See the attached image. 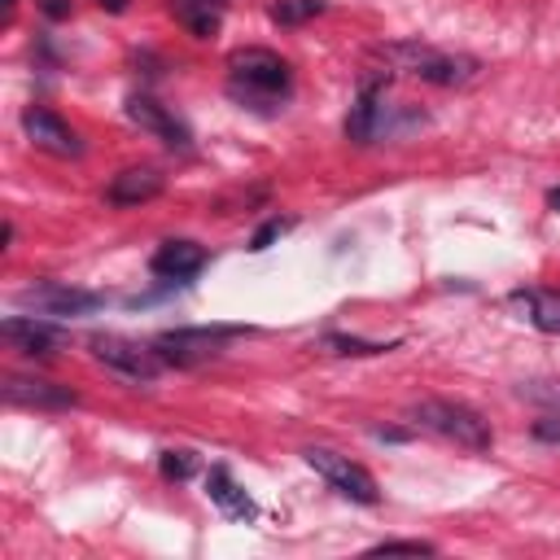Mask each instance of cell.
I'll use <instances>...</instances> for the list:
<instances>
[{
    "instance_id": "obj_1",
    "label": "cell",
    "mask_w": 560,
    "mask_h": 560,
    "mask_svg": "<svg viewBox=\"0 0 560 560\" xmlns=\"http://www.w3.org/2000/svg\"><path fill=\"white\" fill-rule=\"evenodd\" d=\"M293 92V70L280 52L271 48H236L228 52V96L245 109L276 114L284 109Z\"/></svg>"
},
{
    "instance_id": "obj_2",
    "label": "cell",
    "mask_w": 560,
    "mask_h": 560,
    "mask_svg": "<svg viewBox=\"0 0 560 560\" xmlns=\"http://www.w3.org/2000/svg\"><path fill=\"white\" fill-rule=\"evenodd\" d=\"M381 57L394 66V70H407L424 83H438V88H468L477 74H481V61L477 57H464V52H442V48H429L420 39H398V44H385Z\"/></svg>"
},
{
    "instance_id": "obj_3",
    "label": "cell",
    "mask_w": 560,
    "mask_h": 560,
    "mask_svg": "<svg viewBox=\"0 0 560 560\" xmlns=\"http://www.w3.org/2000/svg\"><path fill=\"white\" fill-rule=\"evenodd\" d=\"M407 416H411V424H420V429H429V433H438L464 451H477V455L490 451V442H494L490 420L481 411H472L468 402H455V398H420V402H411Z\"/></svg>"
},
{
    "instance_id": "obj_4",
    "label": "cell",
    "mask_w": 560,
    "mask_h": 560,
    "mask_svg": "<svg viewBox=\"0 0 560 560\" xmlns=\"http://www.w3.org/2000/svg\"><path fill=\"white\" fill-rule=\"evenodd\" d=\"M241 337V328H171V332H158L149 346L158 350V359L166 368H197L214 354H223V346Z\"/></svg>"
},
{
    "instance_id": "obj_5",
    "label": "cell",
    "mask_w": 560,
    "mask_h": 560,
    "mask_svg": "<svg viewBox=\"0 0 560 560\" xmlns=\"http://www.w3.org/2000/svg\"><path fill=\"white\" fill-rule=\"evenodd\" d=\"M88 346H92V359H96L105 372H114L118 381H127V385H149V381L166 368V363L158 359V350H153V346L127 341V337H118V332L92 337Z\"/></svg>"
},
{
    "instance_id": "obj_6",
    "label": "cell",
    "mask_w": 560,
    "mask_h": 560,
    "mask_svg": "<svg viewBox=\"0 0 560 560\" xmlns=\"http://www.w3.org/2000/svg\"><path fill=\"white\" fill-rule=\"evenodd\" d=\"M302 459H306L337 494H346L350 503H376V499H381L376 477H372L363 464H354L350 455H337V451H328V446H311V451H302Z\"/></svg>"
},
{
    "instance_id": "obj_7",
    "label": "cell",
    "mask_w": 560,
    "mask_h": 560,
    "mask_svg": "<svg viewBox=\"0 0 560 560\" xmlns=\"http://www.w3.org/2000/svg\"><path fill=\"white\" fill-rule=\"evenodd\" d=\"M18 306H26L31 315H44V319H70V315H92V311H101V306H105V293L44 280V284H35V289H22V293H18Z\"/></svg>"
},
{
    "instance_id": "obj_8",
    "label": "cell",
    "mask_w": 560,
    "mask_h": 560,
    "mask_svg": "<svg viewBox=\"0 0 560 560\" xmlns=\"http://www.w3.org/2000/svg\"><path fill=\"white\" fill-rule=\"evenodd\" d=\"M385 83H389V70H368L359 79V92L350 101V114H346V140L350 144H372L385 127Z\"/></svg>"
},
{
    "instance_id": "obj_9",
    "label": "cell",
    "mask_w": 560,
    "mask_h": 560,
    "mask_svg": "<svg viewBox=\"0 0 560 560\" xmlns=\"http://www.w3.org/2000/svg\"><path fill=\"white\" fill-rule=\"evenodd\" d=\"M0 337H4L9 350L26 354V359H48L66 346V332L57 324H48L44 315H9L0 324Z\"/></svg>"
},
{
    "instance_id": "obj_10",
    "label": "cell",
    "mask_w": 560,
    "mask_h": 560,
    "mask_svg": "<svg viewBox=\"0 0 560 560\" xmlns=\"http://www.w3.org/2000/svg\"><path fill=\"white\" fill-rule=\"evenodd\" d=\"M22 131H26V140H31L35 149H44V153H57V158H79V153H83L79 131H74L66 118H57L52 109H44V105H31V109L22 114Z\"/></svg>"
},
{
    "instance_id": "obj_11",
    "label": "cell",
    "mask_w": 560,
    "mask_h": 560,
    "mask_svg": "<svg viewBox=\"0 0 560 560\" xmlns=\"http://www.w3.org/2000/svg\"><path fill=\"white\" fill-rule=\"evenodd\" d=\"M127 118H131L140 131H149V136H158L162 144H171V149H192V131H188L162 101H153L149 92L127 96Z\"/></svg>"
},
{
    "instance_id": "obj_12",
    "label": "cell",
    "mask_w": 560,
    "mask_h": 560,
    "mask_svg": "<svg viewBox=\"0 0 560 560\" xmlns=\"http://www.w3.org/2000/svg\"><path fill=\"white\" fill-rule=\"evenodd\" d=\"M4 398L13 407H35V411H66V407L79 402L74 389L39 381V376H4Z\"/></svg>"
},
{
    "instance_id": "obj_13",
    "label": "cell",
    "mask_w": 560,
    "mask_h": 560,
    "mask_svg": "<svg viewBox=\"0 0 560 560\" xmlns=\"http://www.w3.org/2000/svg\"><path fill=\"white\" fill-rule=\"evenodd\" d=\"M162 188H166L162 171H153V166H127V171H118V175L109 179L105 201H109V206H144V201H153Z\"/></svg>"
},
{
    "instance_id": "obj_14",
    "label": "cell",
    "mask_w": 560,
    "mask_h": 560,
    "mask_svg": "<svg viewBox=\"0 0 560 560\" xmlns=\"http://www.w3.org/2000/svg\"><path fill=\"white\" fill-rule=\"evenodd\" d=\"M149 267L162 280H192L206 267V245H197V241H162L153 249Z\"/></svg>"
},
{
    "instance_id": "obj_15",
    "label": "cell",
    "mask_w": 560,
    "mask_h": 560,
    "mask_svg": "<svg viewBox=\"0 0 560 560\" xmlns=\"http://www.w3.org/2000/svg\"><path fill=\"white\" fill-rule=\"evenodd\" d=\"M206 494L219 503V512L223 516H232V521H254L258 516V503L232 481V472L223 468V464H214L210 472H206Z\"/></svg>"
},
{
    "instance_id": "obj_16",
    "label": "cell",
    "mask_w": 560,
    "mask_h": 560,
    "mask_svg": "<svg viewBox=\"0 0 560 560\" xmlns=\"http://www.w3.org/2000/svg\"><path fill=\"white\" fill-rule=\"evenodd\" d=\"M508 302H512L534 328L560 332V293H556V289H516Z\"/></svg>"
},
{
    "instance_id": "obj_17",
    "label": "cell",
    "mask_w": 560,
    "mask_h": 560,
    "mask_svg": "<svg viewBox=\"0 0 560 560\" xmlns=\"http://www.w3.org/2000/svg\"><path fill=\"white\" fill-rule=\"evenodd\" d=\"M171 13H175V22H179L188 35H197V39H210V35H219V26H223V9L210 4V0H171Z\"/></svg>"
},
{
    "instance_id": "obj_18",
    "label": "cell",
    "mask_w": 560,
    "mask_h": 560,
    "mask_svg": "<svg viewBox=\"0 0 560 560\" xmlns=\"http://www.w3.org/2000/svg\"><path fill=\"white\" fill-rule=\"evenodd\" d=\"M319 346H324L328 354H385V350H394L398 341H363V337L328 332V337H319Z\"/></svg>"
},
{
    "instance_id": "obj_19",
    "label": "cell",
    "mask_w": 560,
    "mask_h": 560,
    "mask_svg": "<svg viewBox=\"0 0 560 560\" xmlns=\"http://www.w3.org/2000/svg\"><path fill=\"white\" fill-rule=\"evenodd\" d=\"M315 13H324V0H276L271 4V22H280V26H302Z\"/></svg>"
},
{
    "instance_id": "obj_20",
    "label": "cell",
    "mask_w": 560,
    "mask_h": 560,
    "mask_svg": "<svg viewBox=\"0 0 560 560\" xmlns=\"http://www.w3.org/2000/svg\"><path fill=\"white\" fill-rule=\"evenodd\" d=\"M438 547L433 542H424V538H385V542H376L368 556H433Z\"/></svg>"
},
{
    "instance_id": "obj_21",
    "label": "cell",
    "mask_w": 560,
    "mask_h": 560,
    "mask_svg": "<svg viewBox=\"0 0 560 560\" xmlns=\"http://www.w3.org/2000/svg\"><path fill=\"white\" fill-rule=\"evenodd\" d=\"M158 468H162V477H171V481H184V477H192V451H162L158 455Z\"/></svg>"
},
{
    "instance_id": "obj_22",
    "label": "cell",
    "mask_w": 560,
    "mask_h": 560,
    "mask_svg": "<svg viewBox=\"0 0 560 560\" xmlns=\"http://www.w3.org/2000/svg\"><path fill=\"white\" fill-rule=\"evenodd\" d=\"M521 394L542 402V407H560V376L556 381H529V385H521Z\"/></svg>"
},
{
    "instance_id": "obj_23",
    "label": "cell",
    "mask_w": 560,
    "mask_h": 560,
    "mask_svg": "<svg viewBox=\"0 0 560 560\" xmlns=\"http://www.w3.org/2000/svg\"><path fill=\"white\" fill-rule=\"evenodd\" d=\"M289 228H293L289 219H267V223H262V228L249 236V249H254V254H258V249H267V245H271V241H280Z\"/></svg>"
},
{
    "instance_id": "obj_24",
    "label": "cell",
    "mask_w": 560,
    "mask_h": 560,
    "mask_svg": "<svg viewBox=\"0 0 560 560\" xmlns=\"http://www.w3.org/2000/svg\"><path fill=\"white\" fill-rule=\"evenodd\" d=\"M534 438H538V442H560V416L534 420Z\"/></svg>"
},
{
    "instance_id": "obj_25",
    "label": "cell",
    "mask_w": 560,
    "mask_h": 560,
    "mask_svg": "<svg viewBox=\"0 0 560 560\" xmlns=\"http://www.w3.org/2000/svg\"><path fill=\"white\" fill-rule=\"evenodd\" d=\"M35 9H39L48 22H66V18H70V0H35Z\"/></svg>"
},
{
    "instance_id": "obj_26",
    "label": "cell",
    "mask_w": 560,
    "mask_h": 560,
    "mask_svg": "<svg viewBox=\"0 0 560 560\" xmlns=\"http://www.w3.org/2000/svg\"><path fill=\"white\" fill-rule=\"evenodd\" d=\"M96 4L109 9V13H122V9H127V0H96Z\"/></svg>"
},
{
    "instance_id": "obj_27",
    "label": "cell",
    "mask_w": 560,
    "mask_h": 560,
    "mask_svg": "<svg viewBox=\"0 0 560 560\" xmlns=\"http://www.w3.org/2000/svg\"><path fill=\"white\" fill-rule=\"evenodd\" d=\"M547 206H551V210H560V188H551V192H547Z\"/></svg>"
},
{
    "instance_id": "obj_28",
    "label": "cell",
    "mask_w": 560,
    "mask_h": 560,
    "mask_svg": "<svg viewBox=\"0 0 560 560\" xmlns=\"http://www.w3.org/2000/svg\"><path fill=\"white\" fill-rule=\"evenodd\" d=\"M13 4H18V0H4V22L13 18Z\"/></svg>"
},
{
    "instance_id": "obj_29",
    "label": "cell",
    "mask_w": 560,
    "mask_h": 560,
    "mask_svg": "<svg viewBox=\"0 0 560 560\" xmlns=\"http://www.w3.org/2000/svg\"><path fill=\"white\" fill-rule=\"evenodd\" d=\"M210 4H219V9H223V0H210Z\"/></svg>"
}]
</instances>
